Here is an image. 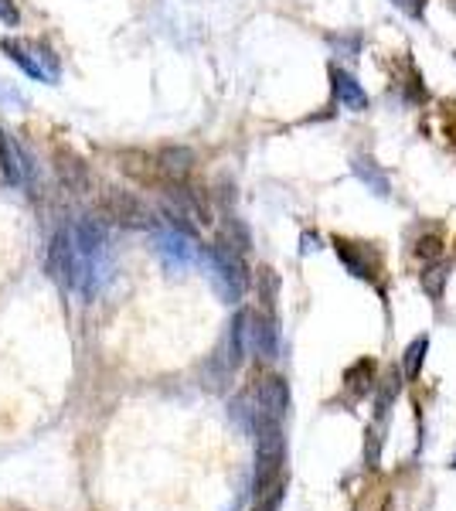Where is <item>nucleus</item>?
Listing matches in <instances>:
<instances>
[{
    "label": "nucleus",
    "instance_id": "obj_17",
    "mask_svg": "<svg viewBox=\"0 0 456 511\" xmlns=\"http://www.w3.org/2000/svg\"><path fill=\"white\" fill-rule=\"evenodd\" d=\"M327 42H330V48H334L337 55H344V58H358V55H361V35H330Z\"/></svg>",
    "mask_w": 456,
    "mask_h": 511
},
{
    "label": "nucleus",
    "instance_id": "obj_24",
    "mask_svg": "<svg viewBox=\"0 0 456 511\" xmlns=\"http://www.w3.org/2000/svg\"><path fill=\"white\" fill-rule=\"evenodd\" d=\"M313 249H321V236L317 232H304V239H300V252H313Z\"/></svg>",
    "mask_w": 456,
    "mask_h": 511
},
{
    "label": "nucleus",
    "instance_id": "obj_12",
    "mask_svg": "<svg viewBox=\"0 0 456 511\" xmlns=\"http://www.w3.org/2000/svg\"><path fill=\"white\" fill-rule=\"evenodd\" d=\"M344 385L351 389V396H354V399L368 396L371 389H375V361H371V358L354 361L348 372H344Z\"/></svg>",
    "mask_w": 456,
    "mask_h": 511
},
{
    "label": "nucleus",
    "instance_id": "obj_5",
    "mask_svg": "<svg viewBox=\"0 0 456 511\" xmlns=\"http://www.w3.org/2000/svg\"><path fill=\"white\" fill-rule=\"evenodd\" d=\"M334 249H337V256H341V263L348 267L351 276H358V280H375L378 276V252L371 249L368 243H351V239H334Z\"/></svg>",
    "mask_w": 456,
    "mask_h": 511
},
{
    "label": "nucleus",
    "instance_id": "obj_2",
    "mask_svg": "<svg viewBox=\"0 0 456 511\" xmlns=\"http://www.w3.org/2000/svg\"><path fill=\"white\" fill-rule=\"evenodd\" d=\"M4 51L14 66H21L31 79L38 82H58V72H62V62L58 55L48 45H35V42H18V38H4Z\"/></svg>",
    "mask_w": 456,
    "mask_h": 511
},
{
    "label": "nucleus",
    "instance_id": "obj_7",
    "mask_svg": "<svg viewBox=\"0 0 456 511\" xmlns=\"http://www.w3.org/2000/svg\"><path fill=\"white\" fill-rule=\"evenodd\" d=\"M103 215L112 219V222H120V225H147L151 222L143 201L127 195V191H109L106 198H103Z\"/></svg>",
    "mask_w": 456,
    "mask_h": 511
},
{
    "label": "nucleus",
    "instance_id": "obj_8",
    "mask_svg": "<svg viewBox=\"0 0 456 511\" xmlns=\"http://www.w3.org/2000/svg\"><path fill=\"white\" fill-rule=\"evenodd\" d=\"M249 348H252L259 358L280 355V341H276V324H273V317L249 314Z\"/></svg>",
    "mask_w": 456,
    "mask_h": 511
},
{
    "label": "nucleus",
    "instance_id": "obj_10",
    "mask_svg": "<svg viewBox=\"0 0 456 511\" xmlns=\"http://www.w3.org/2000/svg\"><path fill=\"white\" fill-rule=\"evenodd\" d=\"M0 164H4V174H7L11 184H24L27 181V157L21 154V147L4 130H0Z\"/></svg>",
    "mask_w": 456,
    "mask_h": 511
},
{
    "label": "nucleus",
    "instance_id": "obj_11",
    "mask_svg": "<svg viewBox=\"0 0 456 511\" xmlns=\"http://www.w3.org/2000/svg\"><path fill=\"white\" fill-rule=\"evenodd\" d=\"M354 174H358V181L365 184V188H371L378 198H389L391 195V181H389V174L371 160V157H354Z\"/></svg>",
    "mask_w": 456,
    "mask_h": 511
},
{
    "label": "nucleus",
    "instance_id": "obj_9",
    "mask_svg": "<svg viewBox=\"0 0 456 511\" xmlns=\"http://www.w3.org/2000/svg\"><path fill=\"white\" fill-rule=\"evenodd\" d=\"M153 164H157L160 174L181 181V178H188V171L195 167V154H191L188 147H164L160 154L153 157Z\"/></svg>",
    "mask_w": 456,
    "mask_h": 511
},
{
    "label": "nucleus",
    "instance_id": "obj_1",
    "mask_svg": "<svg viewBox=\"0 0 456 511\" xmlns=\"http://www.w3.org/2000/svg\"><path fill=\"white\" fill-rule=\"evenodd\" d=\"M205 263H208V273H212V283H215L218 297L225 304H239L242 293H245V283H249V273H245L239 249L225 243L208 245L205 249Z\"/></svg>",
    "mask_w": 456,
    "mask_h": 511
},
{
    "label": "nucleus",
    "instance_id": "obj_6",
    "mask_svg": "<svg viewBox=\"0 0 456 511\" xmlns=\"http://www.w3.org/2000/svg\"><path fill=\"white\" fill-rule=\"evenodd\" d=\"M330 92H334V103L344 106V110L351 112L368 110V92H365V86L341 66H330Z\"/></svg>",
    "mask_w": 456,
    "mask_h": 511
},
{
    "label": "nucleus",
    "instance_id": "obj_4",
    "mask_svg": "<svg viewBox=\"0 0 456 511\" xmlns=\"http://www.w3.org/2000/svg\"><path fill=\"white\" fill-rule=\"evenodd\" d=\"M252 396H256V422L259 420H273V422L286 420V413H290V385H286L280 376L262 378L259 385L252 389Z\"/></svg>",
    "mask_w": 456,
    "mask_h": 511
},
{
    "label": "nucleus",
    "instance_id": "obj_13",
    "mask_svg": "<svg viewBox=\"0 0 456 511\" xmlns=\"http://www.w3.org/2000/svg\"><path fill=\"white\" fill-rule=\"evenodd\" d=\"M450 273H453L450 263H426L422 276H419V283H422V290H426V297H429V300H443Z\"/></svg>",
    "mask_w": 456,
    "mask_h": 511
},
{
    "label": "nucleus",
    "instance_id": "obj_15",
    "mask_svg": "<svg viewBox=\"0 0 456 511\" xmlns=\"http://www.w3.org/2000/svg\"><path fill=\"white\" fill-rule=\"evenodd\" d=\"M426 352H429V337H426V334H419L413 345L406 348V355H402V376L419 378V372H422V361H426Z\"/></svg>",
    "mask_w": 456,
    "mask_h": 511
},
{
    "label": "nucleus",
    "instance_id": "obj_19",
    "mask_svg": "<svg viewBox=\"0 0 456 511\" xmlns=\"http://www.w3.org/2000/svg\"><path fill=\"white\" fill-rule=\"evenodd\" d=\"M439 252H443V239H439V236H422V239L415 243V256H422L426 263H433Z\"/></svg>",
    "mask_w": 456,
    "mask_h": 511
},
{
    "label": "nucleus",
    "instance_id": "obj_16",
    "mask_svg": "<svg viewBox=\"0 0 456 511\" xmlns=\"http://www.w3.org/2000/svg\"><path fill=\"white\" fill-rule=\"evenodd\" d=\"M426 86H422V79H419V72L415 68H409V79L402 82V99L409 103V106H419V103H426Z\"/></svg>",
    "mask_w": 456,
    "mask_h": 511
},
{
    "label": "nucleus",
    "instance_id": "obj_14",
    "mask_svg": "<svg viewBox=\"0 0 456 511\" xmlns=\"http://www.w3.org/2000/svg\"><path fill=\"white\" fill-rule=\"evenodd\" d=\"M398 389H402V376H398V368H389L385 378L378 382V392H375V409H378V420H385L391 409V402L398 396Z\"/></svg>",
    "mask_w": 456,
    "mask_h": 511
},
{
    "label": "nucleus",
    "instance_id": "obj_3",
    "mask_svg": "<svg viewBox=\"0 0 456 511\" xmlns=\"http://www.w3.org/2000/svg\"><path fill=\"white\" fill-rule=\"evenodd\" d=\"M153 245H157V252H160V259H164V267L174 269V273H184V269H191L205 256L201 249L195 245V239L184 232V228H160V232H153Z\"/></svg>",
    "mask_w": 456,
    "mask_h": 511
},
{
    "label": "nucleus",
    "instance_id": "obj_20",
    "mask_svg": "<svg viewBox=\"0 0 456 511\" xmlns=\"http://www.w3.org/2000/svg\"><path fill=\"white\" fill-rule=\"evenodd\" d=\"M391 4H395V7L402 11V14L415 18V21H419V18L426 14V0H391Z\"/></svg>",
    "mask_w": 456,
    "mask_h": 511
},
{
    "label": "nucleus",
    "instance_id": "obj_23",
    "mask_svg": "<svg viewBox=\"0 0 456 511\" xmlns=\"http://www.w3.org/2000/svg\"><path fill=\"white\" fill-rule=\"evenodd\" d=\"M0 103H7V106H24V96L18 89H11V86H0Z\"/></svg>",
    "mask_w": 456,
    "mask_h": 511
},
{
    "label": "nucleus",
    "instance_id": "obj_21",
    "mask_svg": "<svg viewBox=\"0 0 456 511\" xmlns=\"http://www.w3.org/2000/svg\"><path fill=\"white\" fill-rule=\"evenodd\" d=\"M443 120H446V134H450V140H456V103L453 99L443 103Z\"/></svg>",
    "mask_w": 456,
    "mask_h": 511
},
{
    "label": "nucleus",
    "instance_id": "obj_22",
    "mask_svg": "<svg viewBox=\"0 0 456 511\" xmlns=\"http://www.w3.org/2000/svg\"><path fill=\"white\" fill-rule=\"evenodd\" d=\"M0 21L7 24V27H14V24H18V7H14L11 0H0Z\"/></svg>",
    "mask_w": 456,
    "mask_h": 511
},
{
    "label": "nucleus",
    "instance_id": "obj_18",
    "mask_svg": "<svg viewBox=\"0 0 456 511\" xmlns=\"http://www.w3.org/2000/svg\"><path fill=\"white\" fill-rule=\"evenodd\" d=\"M58 174H62V181H68V184H82L86 181V167L75 160V157H68V164H66V157L58 160Z\"/></svg>",
    "mask_w": 456,
    "mask_h": 511
}]
</instances>
